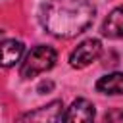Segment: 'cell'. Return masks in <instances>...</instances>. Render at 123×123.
I'll return each instance as SVG.
<instances>
[{
  "label": "cell",
  "mask_w": 123,
  "mask_h": 123,
  "mask_svg": "<svg viewBox=\"0 0 123 123\" xmlns=\"http://www.w3.org/2000/svg\"><path fill=\"white\" fill-rule=\"evenodd\" d=\"M94 13L90 0H46L40 6V23L50 35L71 38L92 25Z\"/></svg>",
  "instance_id": "obj_1"
},
{
  "label": "cell",
  "mask_w": 123,
  "mask_h": 123,
  "mask_svg": "<svg viewBox=\"0 0 123 123\" xmlns=\"http://www.w3.org/2000/svg\"><path fill=\"white\" fill-rule=\"evenodd\" d=\"M56 60H58V52L52 48V46H46V44H38L35 46L27 56L25 60L21 62V67H19V75L23 79H33L44 71H50L54 65H56Z\"/></svg>",
  "instance_id": "obj_2"
},
{
  "label": "cell",
  "mask_w": 123,
  "mask_h": 123,
  "mask_svg": "<svg viewBox=\"0 0 123 123\" xmlns=\"http://www.w3.org/2000/svg\"><path fill=\"white\" fill-rule=\"evenodd\" d=\"M63 102L62 100H52L46 106L35 108L27 113H23L15 123H58L63 115Z\"/></svg>",
  "instance_id": "obj_3"
},
{
  "label": "cell",
  "mask_w": 123,
  "mask_h": 123,
  "mask_svg": "<svg viewBox=\"0 0 123 123\" xmlns=\"http://www.w3.org/2000/svg\"><path fill=\"white\" fill-rule=\"evenodd\" d=\"M100 54H102V42L98 38H86L81 44H77V48L69 54V63L75 69H83L92 62H96Z\"/></svg>",
  "instance_id": "obj_4"
},
{
  "label": "cell",
  "mask_w": 123,
  "mask_h": 123,
  "mask_svg": "<svg viewBox=\"0 0 123 123\" xmlns=\"http://www.w3.org/2000/svg\"><path fill=\"white\" fill-rule=\"evenodd\" d=\"M94 104L86 98H77L71 102L69 108H65L62 115V123H94Z\"/></svg>",
  "instance_id": "obj_5"
},
{
  "label": "cell",
  "mask_w": 123,
  "mask_h": 123,
  "mask_svg": "<svg viewBox=\"0 0 123 123\" xmlns=\"http://www.w3.org/2000/svg\"><path fill=\"white\" fill-rule=\"evenodd\" d=\"M25 52V46L21 40L8 38L0 42V67H13Z\"/></svg>",
  "instance_id": "obj_6"
},
{
  "label": "cell",
  "mask_w": 123,
  "mask_h": 123,
  "mask_svg": "<svg viewBox=\"0 0 123 123\" xmlns=\"http://www.w3.org/2000/svg\"><path fill=\"white\" fill-rule=\"evenodd\" d=\"M102 35L108 38H123V6L110 12L102 23Z\"/></svg>",
  "instance_id": "obj_7"
},
{
  "label": "cell",
  "mask_w": 123,
  "mask_h": 123,
  "mask_svg": "<svg viewBox=\"0 0 123 123\" xmlns=\"http://www.w3.org/2000/svg\"><path fill=\"white\" fill-rule=\"evenodd\" d=\"M96 90L102 94H123V71L104 75L96 83Z\"/></svg>",
  "instance_id": "obj_8"
},
{
  "label": "cell",
  "mask_w": 123,
  "mask_h": 123,
  "mask_svg": "<svg viewBox=\"0 0 123 123\" xmlns=\"http://www.w3.org/2000/svg\"><path fill=\"white\" fill-rule=\"evenodd\" d=\"M102 123H123V110H110L104 113Z\"/></svg>",
  "instance_id": "obj_9"
},
{
  "label": "cell",
  "mask_w": 123,
  "mask_h": 123,
  "mask_svg": "<svg viewBox=\"0 0 123 123\" xmlns=\"http://www.w3.org/2000/svg\"><path fill=\"white\" fill-rule=\"evenodd\" d=\"M52 88H54V83H52V81H42V83L38 85V92H40V94H46V92L52 90Z\"/></svg>",
  "instance_id": "obj_10"
},
{
  "label": "cell",
  "mask_w": 123,
  "mask_h": 123,
  "mask_svg": "<svg viewBox=\"0 0 123 123\" xmlns=\"http://www.w3.org/2000/svg\"><path fill=\"white\" fill-rule=\"evenodd\" d=\"M0 35H2V31H0Z\"/></svg>",
  "instance_id": "obj_11"
}]
</instances>
